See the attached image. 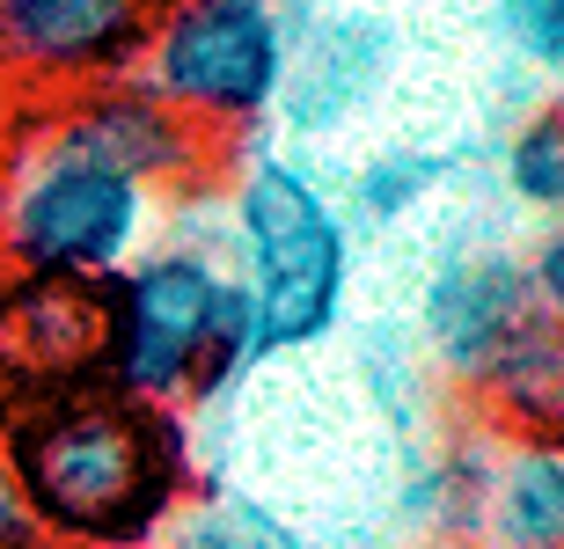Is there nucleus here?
I'll return each instance as SVG.
<instances>
[{"instance_id": "9d476101", "label": "nucleus", "mask_w": 564, "mask_h": 549, "mask_svg": "<svg viewBox=\"0 0 564 549\" xmlns=\"http://www.w3.org/2000/svg\"><path fill=\"white\" fill-rule=\"evenodd\" d=\"M110 352V286L82 278H0V374L22 381L30 403L104 381Z\"/></svg>"}, {"instance_id": "dca6fc26", "label": "nucleus", "mask_w": 564, "mask_h": 549, "mask_svg": "<svg viewBox=\"0 0 564 549\" xmlns=\"http://www.w3.org/2000/svg\"><path fill=\"white\" fill-rule=\"evenodd\" d=\"M147 549H308V535L250 491H191V506Z\"/></svg>"}, {"instance_id": "7ed1b4c3", "label": "nucleus", "mask_w": 564, "mask_h": 549, "mask_svg": "<svg viewBox=\"0 0 564 549\" xmlns=\"http://www.w3.org/2000/svg\"><path fill=\"white\" fill-rule=\"evenodd\" d=\"M162 242V198L82 154L52 118L22 132L15 162L0 176V264L30 278H82L118 286Z\"/></svg>"}, {"instance_id": "412c9836", "label": "nucleus", "mask_w": 564, "mask_h": 549, "mask_svg": "<svg viewBox=\"0 0 564 549\" xmlns=\"http://www.w3.org/2000/svg\"><path fill=\"white\" fill-rule=\"evenodd\" d=\"M557 8H564V0H557Z\"/></svg>"}, {"instance_id": "f03ea898", "label": "nucleus", "mask_w": 564, "mask_h": 549, "mask_svg": "<svg viewBox=\"0 0 564 549\" xmlns=\"http://www.w3.org/2000/svg\"><path fill=\"white\" fill-rule=\"evenodd\" d=\"M228 206V278L250 300L264 360H301L352 322L359 234L308 154L250 140L220 184Z\"/></svg>"}, {"instance_id": "f3484780", "label": "nucleus", "mask_w": 564, "mask_h": 549, "mask_svg": "<svg viewBox=\"0 0 564 549\" xmlns=\"http://www.w3.org/2000/svg\"><path fill=\"white\" fill-rule=\"evenodd\" d=\"M477 8H484V30L499 44V59L564 96V8L557 0H477Z\"/></svg>"}, {"instance_id": "a211bd4d", "label": "nucleus", "mask_w": 564, "mask_h": 549, "mask_svg": "<svg viewBox=\"0 0 564 549\" xmlns=\"http://www.w3.org/2000/svg\"><path fill=\"white\" fill-rule=\"evenodd\" d=\"M521 272H528V300H535V316L564 322V220L521 234Z\"/></svg>"}, {"instance_id": "f8f14e48", "label": "nucleus", "mask_w": 564, "mask_h": 549, "mask_svg": "<svg viewBox=\"0 0 564 549\" xmlns=\"http://www.w3.org/2000/svg\"><path fill=\"white\" fill-rule=\"evenodd\" d=\"M345 352H352V360H345V381H352L359 410L397 432V454H403V447H425V440H433L425 425H433V388H440V374L425 366L411 316L375 308L367 322H345Z\"/></svg>"}, {"instance_id": "6ab92c4d", "label": "nucleus", "mask_w": 564, "mask_h": 549, "mask_svg": "<svg viewBox=\"0 0 564 549\" xmlns=\"http://www.w3.org/2000/svg\"><path fill=\"white\" fill-rule=\"evenodd\" d=\"M0 549H52V542L37 535V520H30V506H22L8 454H0Z\"/></svg>"}, {"instance_id": "2eb2a0df", "label": "nucleus", "mask_w": 564, "mask_h": 549, "mask_svg": "<svg viewBox=\"0 0 564 549\" xmlns=\"http://www.w3.org/2000/svg\"><path fill=\"white\" fill-rule=\"evenodd\" d=\"M491 184L513 212H528L535 228L564 220V96L528 103L513 125L499 132V162H491Z\"/></svg>"}, {"instance_id": "39448f33", "label": "nucleus", "mask_w": 564, "mask_h": 549, "mask_svg": "<svg viewBox=\"0 0 564 549\" xmlns=\"http://www.w3.org/2000/svg\"><path fill=\"white\" fill-rule=\"evenodd\" d=\"M228 242H176L162 234L154 250L110 286V352L104 381L118 396H140L154 410H184L206 352L228 316Z\"/></svg>"}, {"instance_id": "6e6552de", "label": "nucleus", "mask_w": 564, "mask_h": 549, "mask_svg": "<svg viewBox=\"0 0 564 549\" xmlns=\"http://www.w3.org/2000/svg\"><path fill=\"white\" fill-rule=\"evenodd\" d=\"M44 118H52V132H66L82 154H96L110 169H126L132 184H147L162 206L220 184V140H206V132L184 125L169 103H154L132 74L96 81V88H82V96H59Z\"/></svg>"}, {"instance_id": "423d86ee", "label": "nucleus", "mask_w": 564, "mask_h": 549, "mask_svg": "<svg viewBox=\"0 0 564 549\" xmlns=\"http://www.w3.org/2000/svg\"><path fill=\"white\" fill-rule=\"evenodd\" d=\"M535 316L528 300V272H521V234L499 228L491 212H455V228L433 242L411 300V330L419 352L447 388L477 396V381L491 374L513 330Z\"/></svg>"}, {"instance_id": "1a4fd4ad", "label": "nucleus", "mask_w": 564, "mask_h": 549, "mask_svg": "<svg viewBox=\"0 0 564 549\" xmlns=\"http://www.w3.org/2000/svg\"><path fill=\"white\" fill-rule=\"evenodd\" d=\"M154 8L147 0H0V74L52 103L132 74Z\"/></svg>"}, {"instance_id": "20e7f679", "label": "nucleus", "mask_w": 564, "mask_h": 549, "mask_svg": "<svg viewBox=\"0 0 564 549\" xmlns=\"http://www.w3.org/2000/svg\"><path fill=\"white\" fill-rule=\"evenodd\" d=\"M132 81L206 140L264 132L286 81V22L272 0H176L154 15Z\"/></svg>"}, {"instance_id": "4468645a", "label": "nucleus", "mask_w": 564, "mask_h": 549, "mask_svg": "<svg viewBox=\"0 0 564 549\" xmlns=\"http://www.w3.org/2000/svg\"><path fill=\"white\" fill-rule=\"evenodd\" d=\"M477 403L491 410V432H513V440H564V322L528 316L513 330L491 374L477 381Z\"/></svg>"}, {"instance_id": "0eeeda50", "label": "nucleus", "mask_w": 564, "mask_h": 549, "mask_svg": "<svg viewBox=\"0 0 564 549\" xmlns=\"http://www.w3.org/2000/svg\"><path fill=\"white\" fill-rule=\"evenodd\" d=\"M397 74H403V8L397 0H337L330 15L301 22L286 37V81H279L264 140L293 154L345 140L397 96Z\"/></svg>"}, {"instance_id": "9b49d317", "label": "nucleus", "mask_w": 564, "mask_h": 549, "mask_svg": "<svg viewBox=\"0 0 564 549\" xmlns=\"http://www.w3.org/2000/svg\"><path fill=\"white\" fill-rule=\"evenodd\" d=\"M462 176H469V162H462L447 140H381V147H367L352 162V176L337 184V206H345L359 250H367L375 234L419 228L433 206L462 198V190H469Z\"/></svg>"}, {"instance_id": "ddd939ff", "label": "nucleus", "mask_w": 564, "mask_h": 549, "mask_svg": "<svg viewBox=\"0 0 564 549\" xmlns=\"http://www.w3.org/2000/svg\"><path fill=\"white\" fill-rule=\"evenodd\" d=\"M477 549H564V440L499 432Z\"/></svg>"}, {"instance_id": "aec40b11", "label": "nucleus", "mask_w": 564, "mask_h": 549, "mask_svg": "<svg viewBox=\"0 0 564 549\" xmlns=\"http://www.w3.org/2000/svg\"><path fill=\"white\" fill-rule=\"evenodd\" d=\"M272 8H279V22H286V37H293V30H301V22H315V15H330L337 0H272Z\"/></svg>"}, {"instance_id": "f257e3e1", "label": "nucleus", "mask_w": 564, "mask_h": 549, "mask_svg": "<svg viewBox=\"0 0 564 549\" xmlns=\"http://www.w3.org/2000/svg\"><path fill=\"white\" fill-rule=\"evenodd\" d=\"M0 454L52 549H147L198 491L184 410L118 396L110 381L37 396Z\"/></svg>"}]
</instances>
